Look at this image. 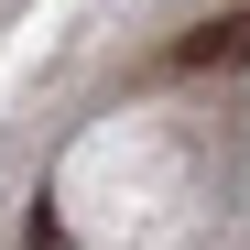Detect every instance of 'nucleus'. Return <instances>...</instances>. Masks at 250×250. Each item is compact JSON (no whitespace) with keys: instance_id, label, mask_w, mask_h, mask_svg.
I'll return each instance as SVG.
<instances>
[{"instance_id":"f257e3e1","label":"nucleus","mask_w":250,"mask_h":250,"mask_svg":"<svg viewBox=\"0 0 250 250\" xmlns=\"http://www.w3.org/2000/svg\"><path fill=\"white\" fill-rule=\"evenodd\" d=\"M163 65H174V76H229V65H250V11H218V22H185L174 44H163Z\"/></svg>"},{"instance_id":"f03ea898","label":"nucleus","mask_w":250,"mask_h":250,"mask_svg":"<svg viewBox=\"0 0 250 250\" xmlns=\"http://www.w3.org/2000/svg\"><path fill=\"white\" fill-rule=\"evenodd\" d=\"M33 250H65V218H55V207H33V229H22Z\"/></svg>"}]
</instances>
